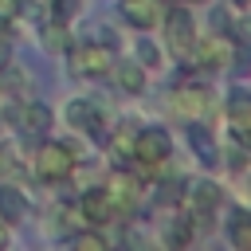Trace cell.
I'll list each match as a JSON object with an SVG mask.
<instances>
[{"label":"cell","mask_w":251,"mask_h":251,"mask_svg":"<svg viewBox=\"0 0 251 251\" xmlns=\"http://www.w3.org/2000/svg\"><path fill=\"white\" fill-rule=\"evenodd\" d=\"M31 165H35V176H39V180L59 184V180H67V176L75 173V149L63 145V141H43Z\"/></svg>","instance_id":"1"},{"label":"cell","mask_w":251,"mask_h":251,"mask_svg":"<svg viewBox=\"0 0 251 251\" xmlns=\"http://www.w3.org/2000/svg\"><path fill=\"white\" fill-rule=\"evenodd\" d=\"M129 157H133L137 165H145V169H161V165L173 157V137H169L165 129H157V126L137 129V137H133V145H129Z\"/></svg>","instance_id":"2"},{"label":"cell","mask_w":251,"mask_h":251,"mask_svg":"<svg viewBox=\"0 0 251 251\" xmlns=\"http://www.w3.org/2000/svg\"><path fill=\"white\" fill-rule=\"evenodd\" d=\"M165 39H169V47H173L176 59H188V55H192L196 24H192L188 8H169V12H165Z\"/></svg>","instance_id":"3"},{"label":"cell","mask_w":251,"mask_h":251,"mask_svg":"<svg viewBox=\"0 0 251 251\" xmlns=\"http://www.w3.org/2000/svg\"><path fill=\"white\" fill-rule=\"evenodd\" d=\"M114 63H118L114 47H106V43H86V47L75 51V71L82 78H106L114 71Z\"/></svg>","instance_id":"4"},{"label":"cell","mask_w":251,"mask_h":251,"mask_svg":"<svg viewBox=\"0 0 251 251\" xmlns=\"http://www.w3.org/2000/svg\"><path fill=\"white\" fill-rule=\"evenodd\" d=\"M224 110H227V122H231V137L247 145V133H251V94L243 86H235L227 94V106Z\"/></svg>","instance_id":"5"},{"label":"cell","mask_w":251,"mask_h":251,"mask_svg":"<svg viewBox=\"0 0 251 251\" xmlns=\"http://www.w3.org/2000/svg\"><path fill=\"white\" fill-rule=\"evenodd\" d=\"M192 59L200 67H227L231 63V39L227 35H208V39H196L192 43Z\"/></svg>","instance_id":"6"},{"label":"cell","mask_w":251,"mask_h":251,"mask_svg":"<svg viewBox=\"0 0 251 251\" xmlns=\"http://www.w3.org/2000/svg\"><path fill=\"white\" fill-rule=\"evenodd\" d=\"M67 122H71L75 129H82V133L102 137V110H98L90 98H75V102L67 106Z\"/></svg>","instance_id":"7"},{"label":"cell","mask_w":251,"mask_h":251,"mask_svg":"<svg viewBox=\"0 0 251 251\" xmlns=\"http://www.w3.org/2000/svg\"><path fill=\"white\" fill-rule=\"evenodd\" d=\"M184 204H188V212H192V216L208 220V216L220 208V188H216L212 180H196V184L184 192Z\"/></svg>","instance_id":"8"},{"label":"cell","mask_w":251,"mask_h":251,"mask_svg":"<svg viewBox=\"0 0 251 251\" xmlns=\"http://www.w3.org/2000/svg\"><path fill=\"white\" fill-rule=\"evenodd\" d=\"M82 216H86V224H110V220H118V204L106 188H94L82 196Z\"/></svg>","instance_id":"9"},{"label":"cell","mask_w":251,"mask_h":251,"mask_svg":"<svg viewBox=\"0 0 251 251\" xmlns=\"http://www.w3.org/2000/svg\"><path fill=\"white\" fill-rule=\"evenodd\" d=\"M173 106H176V114L188 122V118H200L204 110H208V90L204 86H176L173 90Z\"/></svg>","instance_id":"10"},{"label":"cell","mask_w":251,"mask_h":251,"mask_svg":"<svg viewBox=\"0 0 251 251\" xmlns=\"http://www.w3.org/2000/svg\"><path fill=\"white\" fill-rule=\"evenodd\" d=\"M184 133H188V145L196 149V157H200L204 165H216V161H220V145H216V137L208 133V126H200L196 118H188Z\"/></svg>","instance_id":"11"},{"label":"cell","mask_w":251,"mask_h":251,"mask_svg":"<svg viewBox=\"0 0 251 251\" xmlns=\"http://www.w3.org/2000/svg\"><path fill=\"white\" fill-rule=\"evenodd\" d=\"M0 220H8V224L27 220V196H24L20 188L4 184V180H0Z\"/></svg>","instance_id":"12"},{"label":"cell","mask_w":251,"mask_h":251,"mask_svg":"<svg viewBox=\"0 0 251 251\" xmlns=\"http://www.w3.org/2000/svg\"><path fill=\"white\" fill-rule=\"evenodd\" d=\"M110 75L118 78V86H122L126 94H141V90H145V71H141L137 59H129V63H114Z\"/></svg>","instance_id":"13"},{"label":"cell","mask_w":251,"mask_h":251,"mask_svg":"<svg viewBox=\"0 0 251 251\" xmlns=\"http://www.w3.org/2000/svg\"><path fill=\"white\" fill-rule=\"evenodd\" d=\"M122 16L133 24V27H153L157 20V0H122Z\"/></svg>","instance_id":"14"},{"label":"cell","mask_w":251,"mask_h":251,"mask_svg":"<svg viewBox=\"0 0 251 251\" xmlns=\"http://www.w3.org/2000/svg\"><path fill=\"white\" fill-rule=\"evenodd\" d=\"M20 122H24L27 133H47V129H51V110H47L43 102H27V106L20 110Z\"/></svg>","instance_id":"15"},{"label":"cell","mask_w":251,"mask_h":251,"mask_svg":"<svg viewBox=\"0 0 251 251\" xmlns=\"http://www.w3.org/2000/svg\"><path fill=\"white\" fill-rule=\"evenodd\" d=\"M227 239H231L235 251H251V216H247L243 208L227 220Z\"/></svg>","instance_id":"16"},{"label":"cell","mask_w":251,"mask_h":251,"mask_svg":"<svg viewBox=\"0 0 251 251\" xmlns=\"http://www.w3.org/2000/svg\"><path fill=\"white\" fill-rule=\"evenodd\" d=\"M0 86H4L12 98H27V90H31L27 75H24V71H16L12 63H8V67H0Z\"/></svg>","instance_id":"17"},{"label":"cell","mask_w":251,"mask_h":251,"mask_svg":"<svg viewBox=\"0 0 251 251\" xmlns=\"http://www.w3.org/2000/svg\"><path fill=\"white\" fill-rule=\"evenodd\" d=\"M165 243H169V247H188V243H192V224H188L184 216L173 220V224L165 227Z\"/></svg>","instance_id":"18"},{"label":"cell","mask_w":251,"mask_h":251,"mask_svg":"<svg viewBox=\"0 0 251 251\" xmlns=\"http://www.w3.org/2000/svg\"><path fill=\"white\" fill-rule=\"evenodd\" d=\"M43 43H47V51H55V55L67 51V47H71V39H67V24H59V20L47 24V27H43Z\"/></svg>","instance_id":"19"},{"label":"cell","mask_w":251,"mask_h":251,"mask_svg":"<svg viewBox=\"0 0 251 251\" xmlns=\"http://www.w3.org/2000/svg\"><path fill=\"white\" fill-rule=\"evenodd\" d=\"M137 63H141V67H157V63H161V51H157L153 39H141V43H137Z\"/></svg>","instance_id":"20"},{"label":"cell","mask_w":251,"mask_h":251,"mask_svg":"<svg viewBox=\"0 0 251 251\" xmlns=\"http://www.w3.org/2000/svg\"><path fill=\"white\" fill-rule=\"evenodd\" d=\"M75 247H82V251H102L106 247V235H98V231H82V235H75Z\"/></svg>","instance_id":"21"},{"label":"cell","mask_w":251,"mask_h":251,"mask_svg":"<svg viewBox=\"0 0 251 251\" xmlns=\"http://www.w3.org/2000/svg\"><path fill=\"white\" fill-rule=\"evenodd\" d=\"M75 12H78V0H55V20L59 24H67Z\"/></svg>","instance_id":"22"},{"label":"cell","mask_w":251,"mask_h":251,"mask_svg":"<svg viewBox=\"0 0 251 251\" xmlns=\"http://www.w3.org/2000/svg\"><path fill=\"white\" fill-rule=\"evenodd\" d=\"M243 161H247V149H243V141H235V145L227 149V165H231V169H243Z\"/></svg>","instance_id":"23"},{"label":"cell","mask_w":251,"mask_h":251,"mask_svg":"<svg viewBox=\"0 0 251 251\" xmlns=\"http://www.w3.org/2000/svg\"><path fill=\"white\" fill-rule=\"evenodd\" d=\"M8 169H12V157H8V149H4V145H0V180H4V176H8Z\"/></svg>","instance_id":"24"},{"label":"cell","mask_w":251,"mask_h":251,"mask_svg":"<svg viewBox=\"0 0 251 251\" xmlns=\"http://www.w3.org/2000/svg\"><path fill=\"white\" fill-rule=\"evenodd\" d=\"M12 63V47H8V39H0V67H8Z\"/></svg>","instance_id":"25"},{"label":"cell","mask_w":251,"mask_h":251,"mask_svg":"<svg viewBox=\"0 0 251 251\" xmlns=\"http://www.w3.org/2000/svg\"><path fill=\"white\" fill-rule=\"evenodd\" d=\"M8 35H12V20L0 12V39H8Z\"/></svg>","instance_id":"26"},{"label":"cell","mask_w":251,"mask_h":251,"mask_svg":"<svg viewBox=\"0 0 251 251\" xmlns=\"http://www.w3.org/2000/svg\"><path fill=\"white\" fill-rule=\"evenodd\" d=\"M4 243H8V235H4V227H0V247H4Z\"/></svg>","instance_id":"27"},{"label":"cell","mask_w":251,"mask_h":251,"mask_svg":"<svg viewBox=\"0 0 251 251\" xmlns=\"http://www.w3.org/2000/svg\"><path fill=\"white\" fill-rule=\"evenodd\" d=\"M180 4H204V0H180Z\"/></svg>","instance_id":"28"}]
</instances>
